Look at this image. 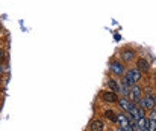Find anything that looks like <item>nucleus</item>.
<instances>
[{
  "label": "nucleus",
  "mask_w": 156,
  "mask_h": 131,
  "mask_svg": "<svg viewBox=\"0 0 156 131\" xmlns=\"http://www.w3.org/2000/svg\"><path fill=\"white\" fill-rule=\"evenodd\" d=\"M126 69H127V66H126L117 56H112V57L109 59V62H108V71H109V74H111L112 77L121 79V77L124 76Z\"/></svg>",
  "instance_id": "obj_1"
},
{
  "label": "nucleus",
  "mask_w": 156,
  "mask_h": 131,
  "mask_svg": "<svg viewBox=\"0 0 156 131\" xmlns=\"http://www.w3.org/2000/svg\"><path fill=\"white\" fill-rule=\"evenodd\" d=\"M126 66H132L133 63H135V60H136V57H138V54H136V50L135 48H132V47H124V48H121L117 54H115Z\"/></svg>",
  "instance_id": "obj_2"
},
{
  "label": "nucleus",
  "mask_w": 156,
  "mask_h": 131,
  "mask_svg": "<svg viewBox=\"0 0 156 131\" xmlns=\"http://www.w3.org/2000/svg\"><path fill=\"white\" fill-rule=\"evenodd\" d=\"M136 104H138L140 107H143L146 112H150V110L156 109V95H155V92L144 93V95H143V98H141Z\"/></svg>",
  "instance_id": "obj_3"
},
{
  "label": "nucleus",
  "mask_w": 156,
  "mask_h": 131,
  "mask_svg": "<svg viewBox=\"0 0 156 131\" xmlns=\"http://www.w3.org/2000/svg\"><path fill=\"white\" fill-rule=\"evenodd\" d=\"M123 77H124L130 85H138V83H141V80L144 79V74L140 72L135 66H127V69H126V72H124Z\"/></svg>",
  "instance_id": "obj_4"
},
{
  "label": "nucleus",
  "mask_w": 156,
  "mask_h": 131,
  "mask_svg": "<svg viewBox=\"0 0 156 131\" xmlns=\"http://www.w3.org/2000/svg\"><path fill=\"white\" fill-rule=\"evenodd\" d=\"M118 98H120V95L117 92H114V90H109V89H103V90L99 92V99L102 102H105V104H108V106L117 104Z\"/></svg>",
  "instance_id": "obj_5"
},
{
  "label": "nucleus",
  "mask_w": 156,
  "mask_h": 131,
  "mask_svg": "<svg viewBox=\"0 0 156 131\" xmlns=\"http://www.w3.org/2000/svg\"><path fill=\"white\" fill-rule=\"evenodd\" d=\"M135 68H136L140 72H143L144 76H147V74L152 71L150 60H149L147 57H144V56H138V57H136V60H135Z\"/></svg>",
  "instance_id": "obj_6"
},
{
  "label": "nucleus",
  "mask_w": 156,
  "mask_h": 131,
  "mask_svg": "<svg viewBox=\"0 0 156 131\" xmlns=\"http://www.w3.org/2000/svg\"><path fill=\"white\" fill-rule=\"evenodd\" d=\"M143 95H144V90H143V87L140 86V83L138 85H132L130 89H129V93H127V99L129 101H132V102H138L141 98H143Z\"/></svg>",
  "instance_id": "obj_7"
},
{
  "label": "nucleus",
  "mask_w": 156,
  "mask_h": 131,
  "mask_svg": "<svg viewBox=\"0 0 156 131\" xmlns=\"http://www.w3.org/2000/svg\"><path fill=\"white\" fill-rule=\"evenodd\" d=\"M108 125L103 118H93L88 124V131H106Z\"/></svg>",
  "instance_id": "obj_8"
},
{
  "label": "nucleus",
  "mask_w": 156,
  "mask_h": 131,
  "mask_svg": "<svg viewBox=\"0 0 156 131\" xmlns=\"http://www.w3.org/2000/svg\"><path fill=\"white\" fill-rule=\"evenodd\" d=\"M130 122H132V119L129 118V115L127 113H123V112H120V113H117V121H115V127H121V128H129V125H130Z\"/></svg>",
  "instance_id": "obj_9"
},
{
  "label": "nucleus",
  "mask_w": 156,
  "mask_h": 131,
  "mask_svg": "<svg viewBox=\"0 0 156 131\" xmlns=\"http://www.w3.org/2000/svg\"><path fill=\"white\" fill-rule=\"evenodd\" d=\"M105 89H109V90H114L120 95V79L117 77H108L106 82H105Z\"/></svg>",
  "instance_id": "obj_10"
},
{
  "label": "nucleus",
  "mask_w": 156,
  "mask_h": 131,
  "mask_svg": "<svg viewBox=\"0 0 156 131\" xmlns=\"http://www.w3.org/2000/svg\"><path fill=\"white\" fill-rule=\"evenodd\" d=\"M102 115H103L105 121H109L112 125H115V121H117V112H115L114 109H105Z\"/></svg>",
  "instance_id": "obj_11"
},
{
  "label": "nucleus",
  "mask_w": 156,
  "mask_h": 131,
  "mask_svg": "<svg viewBox=\"0 0 156 131\" xmlns=\"http://www.w3.org/2000/svg\"><path fill=\"white\" fill-rule=\"evenodd\" d=\"M130 102H132V101H129L126 96H120L117 106H118V109H120L123 113H127V110H129V107H130Z\"/></svg>",
  "instance_id": "obj_12"
},
{
  "label": "nucleus",
  "mask_w": 156,
  "mask_h": 131,
  "mask_svg": "<svg viewBox=\"0 0 156 131\" xmlns=\"http://www.w3.org/2000/svg\"><path fill=\"white\" fill-rule=\"evenodd\" d=\"M149 118H147V115L146 116H143V118H140V119H136L135 122H136V127H138V131L140 130H146V128H149Z\"/></svg>",
  "instance_id": "obj_13"
},
{
  "label": "nucleus",
  "mask_w": 156,
  "mask_h": 131,
  "mask_svg": "<svg viewBox=\"0 0 156 131\" xmlns=\"http://www.w3.org/2000/svg\"><path fill=\"white\" fill-rule=\"evenodd\" d=\"M0 63H8V50L0 47Z\"/></svg>",
  "instance_id": "obj_14"
},
{
  "label": "nucleus",
  "mask_w": 156,
  "mask_h": 131,
  "mask_svg": "<svg viewBox=\"0 0 156 131\" xmlns=\"http://www.w3.org/2000/svg\"><path fill=\"white\" fill-rule=\"evenodd\" d=\"M147 118H149V119H153V121H156V109L150 110V112H147Z\"/></svg>",
  "instance_id": "obj_15"
},
{
  "label": "nucleus",
  "mask_w": 156,
  "mask_h": 131,
  "mask_svg": "<svg viewBox=\"0 0 156 131\" xmlns=\"http://www.w3.org/2000/svg\"><path fill=\"white\" fill-rule=\"evenodd\" d=\"M6 68H8V63H0V77L6 72Z\"/></svg>",
  "instance_id": "obj_16"
},
{
  "label": "nucleus",
  "mask_w": 156,
  "mask_h": 131,
  "mask_svg": "<svg viewBox=\"0 0 156 131\" xmlns=\"http://www.w3.org/2000/svg\"><path fill=\"white\" fill-rule=\"evenodd\" d=\"M109 131H115V130H114V128H112V130H109Z\"/></svg>",
  "instance_id": "obj_17"
},
{
  "label": "nucleus",
  "mask_w": 156,
  "mask_h": 131,
  "mask_svg": "<svg viewBox=\"0 0 156 131\" xmlns=\"http://www.w3.org/2000/svg\"><path fill=\"white\" fill-rule=\"evenodd\" d=\"M0 30H2V24H0Z\"/></svg>",
  "instance_id": "obj_18"
},
{
  "label": "nucleus",
  "mask_w": 156,
  "mask_h": 131,
  "mask_svg": "<svg viewBox=\"0 0 156 131\" xmlns=\"http://www.w3.org/2000/svg\"><path fill=\"white\" fill-rule=\"evenodd\" d=\"M155 95H156V87H155Z\"/></svg>",
  "instance_id": "obj_19"
}]
</instances>
